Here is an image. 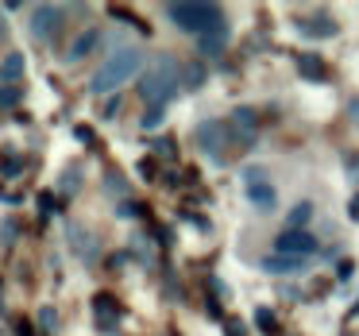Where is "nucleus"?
Listing matches in <instances>:
<instances>
[{"mask_svg":"<svg viewBox=\"0 0 359 336\" xmlns=\"http://www.w3.org/2000/svg\"><path fill=\"white\" fill-rule=\"evenodd\" d=\"M140 70H143V51H140V47H120V51H112V55L101 62V70L93 74V81H89V93H93V97L116 93V89L128 86V81H132Z\"/></svg>","mask_w":359,"mask_h":336,"instance_id":"obj_1","label":"nucleus"},{"mask_svg":"<svg viewBox=\"0 0 359 336\" xmlns=\"http://www.w3.org/2000/svg\"><path fill=\"white\" fill-rule=\"evenodd\" d=\"M297 32L309 35V39H332L340 27H336L328 16H313V20H297Z\"/></svg>","mask_w":359,"mask_h":336,"instance_id":"obj_9","label":"nucleus"},{"mask_svg":"<svg viewBox=\"0 0 359 336\" xmlns=\"http://www.w3.org/2000/svg\"><path fill=\"white\" fill-rule=\"evenodd\" d=\"M166 16H170V24L178 27V32L197 35V39L209 35V32H217V27L224 24V12H220V4H212V0H186V4H170Z\"/></svg>","mask_w":359,"mask_h":336,"instance_id":"obj_3","label":"nucleus"},{"mask_svg":"<svg viewBox=\"0 0 359 336\" xmlns=\"http://www.w3.org/2000/svg\"><path fill=\"white\" fill-rule=\"evenodd\" d=\"M255 325L263 328V336H278V321L271 309H255Z\"/></svg>","mask_w":359,"mask_h":336,"instance_id":"obj_18","label":"nucleus"},{"mask_svg":"<svg viewBox=\"0 0 359 336\" xmlns=\"http://www.w3.org/2000/svg\"><path fill=\"white\" fill-rule=\"evenodd\" d=\"M93 313H97V321H101V328H112V325L120 321L116 297H112V294H97V297H93Z\"/></svg>","mask_w":359,"mask_h":336,"instance_id":"obj_11","label":"nucleus"},{"mask_svg":"<svg viewBox=\"0 0 359 336\" xmlns=\"http://www.w3.org/2000/svg\"><path fill=\"white\" fill-rule=\"evenodd\" d=\"M248 201L255 205L259 213H274V205H278V194H274L271 182H259V186H248Z\"/></svg>","mask_w":359,"mask_h":336,"instance_id":"obj_10","label":"nucleus"},{"mask_svg":"<svg viewBox=\"0 0 359 336\" xmlns=\"http://www.w3.org/2000/svg\"><path fill=\"white\" fill-rule=\"evenodd\" d=\"M297 70H302L309 81L325 78V62H320V58H313V55H297Z\"/></svg>","mask_w":359,"mask_h":336,"instance_id":"obj_17","label":"nucleus"},{"mask_svg":"<svg viewBox=\"0 0 359 336\" xmlns=\"http://www.w3.org/2000/svg\"><path fill=\"white\" fill-rule=\"evenodd\" d=\"M39 325H43V332H55V325H58L55 309H43V313H39Z\"/></svg>","mask_w":359,"mask_h":336,"instance_id":"obj_22","label":"nucleus"},{"mask_svg":"<svg viewBox=\"0 0 359 336\" xmlns=\"http://www.w3.org/2000/svg\"><path fill=\"white\" fill-rule=\"evenodd\" d=\"M155 151H158V155L170 159V155H174V143H170V140H158V143H155Z\"/></svg>","mask_w":359,"mask_h":336,"instance_id":"obj_24","label":"nucleus"},{"mask_svg":"<svg viewBox=\"0 0 359 336\" xmlns=\"http://www.w3.org/2000/svg\"><path fill=\"white\" fill-rule=\"evenodd\" d=\"M194 140L201 143V151L212 159V163H224V147L232 143V128L224 120H201L194 128Z\"/></svg>","mask_w":359,"mask_h":336,"instance_id":"obj_4","label":"nucleus"},{"mask_svg":"<svg viewBox=\"0 0 359 336\" xmlns=\"http://www.w3.org/2000/svg\"><path fill=\"white\" fill-rule=\"evenodd\" d=\"M309 267V259H290V255H266L259 259V271L266 274H302Z\"/></svg>","mask_w":359,"mask_h":336,"instance_id":"obj_8","label":"nucleus"},{"mask_svg":"<svg viewBox=\"0 0 359 336\" xmlns=\"http://www.w3.org/2000/svg\"><path fill=\"white\" fill-rule=\"evenodd\" d=\"M20 105V86H4L0 81V109H16Z\"/></svg>","mask_w":359,"mask_h":336,"instance_id":"obj_20","label":"nucleus"},{"mask_svg":"<svg viewBox=\"0 0 359 336\" xmlns=\"http://www.w3.org/2000/svg\"><path fill=\"white\" fill-rule=\"evenodd\" d=\"M163 120H166V109H147L143 112V132H155V128H163Z\"/></svg>","mask_w":359,"mask_h":336,"instance_id":"obj_19","label":"nucleus"},{"mask_svg":"<svg viewBox=\"0 0 359 336\" xmlns=\"http://www.w3.org/2000/svg\"><path fill=\"white\" fill-rule=\"evenodd\" d=\"M309 217H313V201H297L294 209H290V217H286V228H294V232H305Z\"/></svg>","mask_w":359,"mask_h":336,"instance_id":"obj_15","label":"nucleus"},{"mask_svg":"<svg viewBox=\"0 0 359 336\" xmlns=\"http://www.w3.org/2000/svg\"><path fill=\"white\" fill-rule=\"evenodd\" d=\"M178 89H182V66L174 55H158L140 78V97L151 109H166V101H170Z\"/></svg>","mask_w":359,"mask_h":336,"instance_id":"obj_2","label":"nucleus"},{"mask_svg":"<svg viewBox=\"0 0 359 336\" xmlns=\"http://www.w3.org/2000/svg\"><path fill=\"white\" fill-rule=\"evenodd\" d=\"M259 182H266V170L263 166H248L243 170V186H259Z\"/></svg>","mask_w":359,"mask_h":336,"instance_id":"obj_21","label":"nucleus"},{"mask_svg":"<svg viewBox=\"0 0 359 336\" xmlns=\"http://www.w3.org/2000/svg\"><path fill=\"white\" fill-rule=\"evenodd\" d=\"M224 43H228V24H220L217 32H209V35H201V39H197V51H201L205 58H212V55H220V51H224Z\"/></svg>","mask_w":359,"mask_h":336,"instance_id":"obj_12","label":"nucleus"},{"mask_svg":"<svg viewBox=\"0 0 359 336\" xmlns=\"http://www.w3.org/2000/svg\"><path fill=\"white\" fill-rule=\"evenodd\" d=\"M336 274H340V282H348L351 274H355V263H351V259H348V263H340V271H336Z\"/></svg>","mask_w":359,"mask_h":336,"instance_id":"obj_23","label":"nucleus"},{"mask_svg":"<svg viewBox=\"0 0 359 336\" xmlns=\"http://www.w3.org/2000/svg\"><path fill=\"white\" fill-rule=\"evenodd\" d=\"M274 255H290V259H309V255H317V236L294 232V228H282L278 240H274Z\"/></svg>","mask_w":359,"mask_h":336,"instance_id":"obj_5","label":"nucleus"},{"mask_svg":"<svg viewBox=\"0 0 359 336\" xmlns=\"http://www.w3.org/2000/svg\"><path fill=\"white\" fill-rule=\"evenodd\" d=\"M20 336H32V328H27V325H20Z\"/></svg>","mask_w":359,"mask_h":336,"instance_id":"obj_27","label":"nucleus"},{"mask_svg":"<svg viewBox=\"0 0 359 336\" xmlns=\"http://www.w3.org/2000/svg\"><path fill=\"white\" fill-rule=\"evenodd\" d=\"M97 43H101V32H93V27H89V32H81L78 39L70 43V55H66V58H70V62H81V58H86Z\"/></svg>","mask_w":359,"mask_h":336,"instance_id":"obj_13","label":"nucleus"},{"mask_svg":"<svg viewBox=\"0 0 359 336\" xmlns=\"http://www.w3.org/2000/svg\"><path fill=\"white\" fill-rule=\"evenodd\" d=\"M205 78H209V70H205V62H189L186 70H182V86L186 89H201Z\"/></svg>","mask_w":359,"mask_h":336,"instance_id":"obj_16","label":"nucleus"},{"mask_svg":"<svg viewBox=\"0 0 359 336\" xmlns=\"http://www.w3.org/2000/svg\"><path fill=\"white\" fill-rule=\"evenodd\" d=\"M39 205H43V213H55V197H50V194H39Z\"/></svg>","mask_w":359,"mask_h":336,"instance_id":"obj_25","label":"nucleus"},{"mask_svg":"<svg viewBox=\"0 0 359 336\" xmlns=\"http://www.w3.org/2000/svg\"><path fill=\"white\" fill-rule=\"evenodd\" d=\"M24 70H27L24 55H4V62H0V81H4V86H8V81H20Z\"/></svg>","mask_w":359,"mask_h":336,"instance_id":"obj_14","label":"nucleus"},{"mask_svg":"<svg viewBox=\"0 0 359 336\" xmlns=\"http://www.w3.org/2000/svg\"><path fill=\"white\" fill-rule=\"evenodd\" d=\"M228 128H232V140L236 143H251L259 132V116L255 109H236L232 116H228Z\"/></svg>","mask_w":359,"mask_h":336,"instance_id":"obj_7","label":"nucleus"},{"mask_svg":"<svg viewBox=\"0 0 359 336\" xmlns=\"http://www.w3.org/2000/svg\"><path fill=\"white\" fill-rule=\"evenodd\" d=\"M58 27H62V8H55V4H35L32 8V35L39 43H47L50 35H58Z\"/></svg>","mask_w":359,"mask_h":336,"instance_id":"obj_6","label":"nucleus"},{"mask_svg":"<svg viewBox=\"0 0 359 336\" xmlns=\"http://www.w3.org/2000/svg\"><path fill=\"white\" fill-rule=\"evenodd\" d=\"M348 116L359 124V97H351V101H348Z\"/></svg>","mask_w":359,"mask_h":336,"instance_id":"obj_26","label":"nucleus"}]
</instances>
